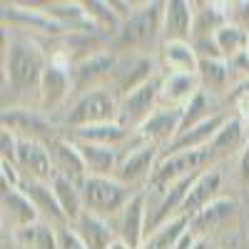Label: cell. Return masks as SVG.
Returning a JSON list of instances; mask_svg holds the SVG:
<instances>
[{
	"mask_svg": "<svg viewBox=\"0 0 249 249\" xmlns=\"http://www.w3.org/2000/svg\"><path fill=\"white\" fill-rule=\"evenodd\" d=\"M50 62V53L25 33H13L3 53V82L5 90L18 97L40 95L45 68Z\"/></svg>",
	"mask_w": 249,
	"mask_h": 249,
	"instance_id": "6da1fadb",
	"label": "cell"
},
{
	"mask_svg": "<svg viewBox=\"0 0 249 249\" xmlns=\"http://www.w3.org/2000/svg\"><path fill=\"white\" fill-rule=\"evenodd\" d=\"M162 18H164V3L152 0V3H140L135 13L120 25V33L112 40L115 53H144L157 55L162 45Z\"/></svg>",
	"mask_w": 249,
	"mask_h": 249,
	"instance_id": "7a4b0ae2",
	"label": "cell"
},
{
	"mask_svg": "<svg viewBox=\"0 0 249 249\" xmlns=\"http://www.w3.org/2000/svg\"><path fill=\"white\" fill-rule=\"evenodd\" d=\"M120 120V97L110 88H95L75 95L62 110V127L77 130L90 124H105Z\"/></svg>",
	"mask_w": 249,
	"mask_h": 249,
	"instance_id": "3957f363",
	"label": "cell"
},
{
	"mask_svg": "<svg viewBox=\"0 0 249 249\" xmlns=\"http://www.w3.org/2000/svg\"><path fill=\"white\" fill-rule=\"evenodd\" d=\"M72 60L65 55V50L50 53V62L45 68L43 82H40V95H37V110L53 117L68 107V102L72 100Z\"/></svg>",
	"mask_w": 249,
	"mask_h": 249,
	"instance_id": "277c9868",
	"label": "cell"
},
{
	"mask_svg": "<svg viewBox=\"0 0 249 249\" xmlns=\"http://www.w3.org/2000/svg\"><path fill=\"white\" fill-rule=\"evenodd\" d=\"M80 192H82V202H85V212L112 219L142 190H135V187L120 182L117 177H88L82 182Z\"/></svg>",
	"mask_w": 249,
	"mask_h": 249,
	"instance_id": "5b68a950",
	"label": "cell"
},
{
	"mask_svg": "<svg viewBox=\"0 0 249 249\" xmlns=\"http://www.w3.org/2000/svg\"><path fill=\"white\" fill-rule=\"evenodd\" d=\"M162 157V150L157 144L144 142L137 132L127 140V144L120 150V167H117V179L135 187V190H144Z\"/></svg>",
	"mask_w": 249,
	"mask_h": 249,
	"instance_id": "8992f818",
	"label": "cell"
},
{
	"mask_svg": "<svg viewBox=\"0 0 249 249\" xmlns=\"http://www.w3.org/2000/svg\"><path fill=\"white\" fill-rule=\"evenodd\" d=\"M160 70V62L157 55H144V53H117V62H115V70L110 77V90L117 97L130 95L132 90L142 88L144 82H150L152 77H157Z\"/></svg>",
	"mask_w": 249,
	"mask_h": 249,
	"instance_id": "52a82bcc",
	"label": "cell"
},
{
	"mask_svg": "<svg viewBox=\"0 0 249 249\" xmlns=\"http://www.w3.org/2000/svg\"><path fill=\"white\" fill-rule=\"evenodd\" d=\"M3 127L15 132L20 140H35L50 144L57 135H62L60 124H55L48 115L30 105H10L3 110Z\"/></svg>",
	"mask_w": 249,
	"mask_h": 249,
	"instance_id": "ba28073f",
	"label": "cell"
},
{
	"mask_svg": "<svg viewBox=\"0 0 249 249\" xmlns=\"http://www.w3.org/2000/svg\"><path fill=\"white\" fill-rule=\"evenodd\" d=\"M160 80H162V72L157 77H152L150 82H144L142 88L132 90L130 95L120 97V120H117L120 124L137 132L142 124L157 112V107H160Z\"/></svg>",
	"mask_w": 249,
	"mask_h": 249,
	"instance_id": "9c48e42d",
	"label": "cell"
},
{
	"mask_svg": "<svg viewBox=\"0 0 249 249\" xmlns=\"http://www.w3.org/2000/svg\"><path fill=\"white\" fill-rule=\"evenodd\" d=\"M115 62H117L115 50H102V53H95V55H88V57L72 62L70 75H72L75 95L95 90V88H107L110 77H112V70H115Z\"/></svg>",
	"mask_w": 249,
	"mask_h": 249,
	"instance_id": "30bf717a",
	"label": "cell"
},
{
	"mask_svg": "<svg viewBox=\"0 0 249 249\" xmlns=\"http://www.w3.org/2000/svg\"><path fill=\"white\" fill-rule=\"evenodd\" d=\"M110 224L117 239L130 244L132 249H142L144 239H147V197H144V190L137 192L130 199V204L110 219Z\"/></svg>",
	"mask_w": 249,
	"mask_h": 249,
	"instance_id": "8fae6325",
	"label": "cell"
},
{
	"mask_svg": "<svg viewBox=\"0 0 249 249\" xmlns=\"http://www.w3.org/2000/svg\"><path fill=\"white\" fill-rule=\"evenodd\" d=\"M15 167L20 170L23 179H37V182H53L55 179L53 157H50V150H48L45 142L20 140L18 142Z\"/></svg>",
	"mask_w": 249,
	"mask_h": 249,
	"instance_id": "7c38bea8",
	"label": "cell"
},
{
	"mask_svg": "<svg viewBox=\"0 0 249 249\" xmlns=\"http://www.w3.org/2000/svg\"><path fill=\"white\" fill-rule=\"evenodd\" d=\"M48 150H50V157H53L55 175L82 187V182L88 179V167H85V162H82V155L77 150V144L62 132L48 144Z\"/></svg>",
	"mask_w": 249,
	"mask_h": 249,
	"instance_id": "4fadbf2b",
	"label": "cell"
},
{
	"mask_svg": "<svg viewBox=\"0 0 249 249\" xmlns=\"http://www.w3.org/2000/svg\"><path fill=\"white\" fill-rule=\"evenodd\" d=\"M222 182H224V172L217 167L204 170L202 175H197V179L192 182L190 192H187V199L182 204L179 217H195L197 212H202L210 202H214L217 197H222Z\"/></svg>",
	"mask_w": 249,
	"mask_h": 249,
	"instance_id": "5bb4252c",
	"label": "cell"
},
{
	"mask_svg": "<svg viewBox=\"0 0 249 249\" xmlns=\"http://www.w3.org/2000/svg\"><path fill=\"white\" fill-rule=\"evenodd\" d=\"M202 90L197 75L187 72H162L160 80V107L184 110Z\"/></svg>",
	"mask_w": 249,
	"mask_h": 249,
	"instance_id": "9a60e30c",
	"label": "cell"
},
{
	"mask_svg": "<svg viewBox=\"0 0 249 249\" xmlns=\"http://www.w3.org/2000/svg\"><path fill=\"white\" fill-rule=\"evenodd\" d=\"M3 23H10L23 30H37L50 37H62L68 33L43 8H30V5H18V3H3Z\"/></svg>",
	"mask_w": 249,
	"mask_h": 249,
	"instance_id": "2e32d148",
	"label": "cell"
},
{
	"mask_svg": "<svg viewBox=\"0 0 249 249\" xmlns=\"http://www.w3.org/2000/svg\"><path fill=\"white\" fill-rule=\"evenodd\" d=\"M239 212H242L239 202H237L234 197H224V195H222V197H217L214 202H210L202 212H197V214L190 219V230H192L197 237L207 239L212 232H217L219 227H224L230 219H234Z\"/></svg>",
	"mask_w": 249,
	"mask_h": 249,
	"instance_id": "e0dca14e",
	"label": "cell"
},
{
	"mask_svg": "<svg viewBox=\"0 0 249 249\" xmlns=\"http://www.w3.org/2000/svg\"><path fill=\"white\" fill-rule=\"evenodd\" d=\"M182 117H184V110L157 107V112L137 130V135H140L144 142L157 144L160 150H164V147H167V144H172V140L179 135V130H182Z\"/></svg>",
	"mask_w": 249,
	"mask_h": 249,
	"instance_id": "ac0fdd59",
	"label": "cell"
},
{
	"mask_svg": "<svg viewBox=\"0 0 249 249\" xmlns=\"http://www.w3.org/2000/svg\"><path fill=\"white\" fill-rule=\"evenodd\" d=\"M192 30H195V3L167 0L162 18V43H167V40L192 43Z\"/></svg>",
	"mask_w": 249,
	"mask_h": 249,
	"instance_id": "d6986e66",
	"label": "cell"
},
{
	"mask_svg": "<svg viewBox=\"0 0 249 249\" xmlns=\"http://www.w3.org/2000/svg\"><path fill=\"white\" fill-rule=\"evenodd\" d=\"M0 202H3V219H5V224L10 222V230L13 232L23 230V227L43 222V219H40V212L35 210V204L25 197L23 190H13V187L3 184Z\"/></svg>",
	"mask_w": 249,
	"mask_h": 249,
	"instance_id": "ffe728a7",
	"label": "cell"
},
{
	"mask_svg": "<svg viewBox=\"0 0 249 249\" xmlns=\"http://www.w3.org/2000/svg\"><path fill=\"white\" fill-rule=\"evenodd\" d=\"M157 62L162 72H187L197 75L199 70V55L192 43H182V40H167L157 50Z\"/></svg>",
	"mask_w": 249,
	"mask_h": 249,
	"instance_id": "44dd1931",
	"label": "cell"
},
{
	"mask_svg": "<svg viewBox=\"0 0 249 249\" xmlns=\"http://www.w3.org/2000/svg\"><path fill=\"white\" fill-rule=\"evenodd\" d=\"M20 190L25 192V197L35 204V210L40 212V219L45 224H53V227H65L68 219L62 214L60 204H57V197L53 192V184L50 182H37V179H23Z\"/></svg>",
	"mask_w": 249,
	"mask_h": 249,
	"instance_id": "7402d4cb",
	"label": "cell"
},
{
	"mask_svg": "<svg viewBox=\"0 0 249 249\" xmlns=\"http://www.w3.org/2000/svg\"><path fill=\"white\" fill-rule=\"evenodd\" d=\"M75 142H90V144H102V147H117L122 150L127 140L135 135L120 122H105V124H90V127H77V130H62Z\"/></svg>",
	"mask_w": 249,
	"mask_h": 249,
	"instance_id": "603a6c76",
	"label": "cell"
},
{
	"mask_svg": "<svg viewBox=\"0 0 249 249\" xmlns=\"http://www.w3.org/2000/svg\"><path fill=\"white\" fill-rule=\"evenodd\" d=\"M247 142H249V127L244 124V120L239 115H230L227 122L222 124V130L217 132V137L212 140L210 150H212L214 160L239 157Z\"/></svg>",
	"mask_w": 249,
	"mask_h": 249,
	"instance_id": "cb8c5ba5",
	"label": "cell"
},
{
	"mask_svg": "<svg viewBox=\"0 0 249 249\" xmlns=\"http://www.w3.org/2000/svg\"><path fill=\"white\" fill-rule=\"evenodd\" d=\"M70 227L75 230V234L82 239V244L88 249H110V244L117 239L110 219L97 217L92 212H82Z\"/></svg>",
	"mask_w": 249,
	"mask_h": 249,
	"instance_id": "d4e9b609",
	"label": "cell"
},
{
	"mask_svg": "<svg viewBox=\"0 0 249 249\" xmlns=\"http://www.w3.org/2000/svg\"><path fill=\"white\" fill-rule=\"evenodd\" d=\"M75 144L88 167V177H115L117 175V167H120L117 147H102V144H90V142H75Z\"/></svg>",
	"mask_w": 249,
	"mask_h": 249,
	"instance_id": "484cf974",
	"label": "cell"
},
{
	"mask_svg": "<svg viewBox=\"0 0 249 249\" xmlns=\"http://www.w3.org/2000/svg\"><path fill=\"white\" fill-rule=\"evenodd\" d=\"M53 184V192L57 197V204H60V210L62 214H65L68 224H72L82 212H85V202H82V192H80V184L65 179V177H57L50 182Z\"/></svg>",
	"mask_w": 249,
	"mask_h": 249,
	"instance_id": "4316f807",
	"label": "cell"
},
{
	"mask_svg": "<svg viewBox=\"0 0 249 249\" xmlns=\"http://www.w3.org/2000/svg\"><path fill=\"white\" fill-rule=\"evenodd\" d=\"M197 77H199L202 90H204V92H210V95H217V92H222V90H227V88L232 85V80H230V68H227V60H219V57L199 60Z\"/></svg>",
	"mask_w": 249,
	"mask_h": 249,
	"instance_id": "83f0119b",
	"label": "cell"
},
{
	"mask_svg": "<svg viewBox=\"0 0 249 249\" xmlns=\"http://www.w3.org/2000/svg\"><path fill=\"white\" fill-rule=\"evenodd\" d=\"M190 230V217H175L170 222H164L162 227L144 239L142 249H175V244L179 242V237Z\"/></svg>",
	"mask_w": 249,
	"mask_h": 249,
	"instance_id": "f1b7e54d",
	"label": "cell"
},
{
	"mask_svg": "<svg viewBox=\"0 0 249 249\" xmlns=\"http://www.w3.org/2000/svg\"><path fill=\"white\" fill-rule=\"evenodd\" d=\"M13 234L25 249H57V227L45 224V222L23 227V230H18Z\"/></svg>",
	"mask_w": 249,
	"mask_h": 249,
	"instance_id": "f546056e",
	"label": "cell"
},
{
	"mask_svg": "<svg viewBox=\"0 0 249 249\" xmlns=\"http://www.w3.org/2000/svg\"><path fill=\"white\" fill-rule=\"evenodd\" d=\"M214 45L219 50V55L224 60H232L234 55L244 53L249 45V33H244L242 28L232 25V23H224L217 33H214Z\"/></svg>",
	"mask_w": 249,
	"mask_h": 249,
	"instance_id": "4dcf8cb0",
	"label": "cell"
},
{
	"mask_svg": "<svg viewBox=\"0 0 249 249\" xmlns=\"http://www.w3.org/2000/svg\"><path fill=\"white\" fill-rule=\"evenodd\" d=\"M222 110H214V95L199 90L197 97L190 102V105L184 107V117H182V130H190L195 124H199L202 120L212 117V115H219ZM179 130V132H182Z\"/></svg>",
	"mask_w": 249,
	"mask_h": 249,
	"instance_id": "1f68e13d",
	"label": "cell"
},
{
	"mask_svg": "<svg viewBox=\"0 0 249 249\" xmlns=\"http://www.w3.org/2000/svg\"><path fill=\"white\" fill-rule=\"evenodd\" d=\"M227 68H230V80L234 88H242L249 82V55L247 50L234 55L232 60H227Z\"/></svg>",
	"mask_w": 249,
	"mask_h": 249,
	"instance_id": "d6a6232c",
	"label": "cell"
},
{
	"mask_svg": "<svg viewBox=\"0 0 249 249\" xmlns=\"http://www.w3.org/2000/svg\"><path fill=\"white\" fill-rule=\"evenodd\" d=\"M227 23H232L249 33V0H239V3H227Z\"/></svg>",
	"mask_w": 249,
	"mask_h": 249,
	"instance_id": "836d02e7",
	"label": "cell"
},
{
	"mask_svg": "<svg viewBox=\"0 0 249 249\" xmlns=\"http://www.w3.org/2000/svg\"><path fill=\"white\" fill-rule=\"evenodd\" d=\"M18 142H20V137L3 127V132H0V160L15 162V157H18Z\"/></svg>",
	"mask_w": 249,
	"mask_h": 249,
	"instance_id": "e575fe53",
	"label": "cell"
},
{
	"mask_svg": "<svg viewBox=\"0 0 249 249\" xmlns=\"http://www.w3.org/2000/svg\"><path fill=\"white\" fill-rule=\"evenodd\" d=\"M57 249H88L70 224L57 227Z\"/></svg>",
	"mask_w": 249,
	"mask_h": 249,
	"instance_id": "d590c367",
	"label": "cell"
},
{
	"mask_svg": "<svg viewBox=\"0 0 249 249\" xmlns=\"http://www.w3.org/2000/svg\"><path fill=\"white\" fill-rule=\"evenodd\" d=\"M237 179L244 190H249V142L244 144L242 155L237 157Z\"/></svg>",
	"mask_w": 249,
	"mask_h": 249,
	"instance_id": "8d00e7d4",
	"label": "cell"
},
{
	"mask_svg": "<svg viewBox=\"0 0 249 249\" xmlns=\"http://www.w3.org/2000/svg\"><path fill=\"white\" fill-rule=\"evenodd\" d=\"M199 239H202V237H197V234H195L192 230H187V232H184V234L179 237V242L175 244V249H195Z\"/></svg>",
	"mask_w": 249,
	"mask_h": 249,
	"instance_id": "74e56055",
	"label": "cell"
},
{
	"mask_svg": "<svg viewBox=\"0 0 249 249\" xmlns=\"http://www.w3.org/2000/svg\"><path fill=\"white\" fill-rule=\"evenodd\" d=\"M242 219H244V227H247V247H249V190H247V204L242 207Z\"/></svg>",
	"mask_w": 249,
	"mask_h": 249,
	"instance_id": "f35d334b",
	"label": "cell"
},
{
	"mask_svg": "<svg viewBox=\"0 0 249 249\" xmlns=\"http://www.w3.org/2000/svg\"><path fill=\"white\" fill-rule=\"evenodd\" d=\"M110 249H132V247H130V244H124L122 239H115V242L110 244Z\"/></svg>",
	"mask_w": 249,
	"mask_h": 249,
	"instance_id": "ab89813d",
	"label": "cell"
},
{
	"mask_svg": "<svg viewBox=\"0 0 249 249\" xmlns=\"http://www.w3.org/2000/svg\"><path fill=\"white\" fill-rule=\"evenodd\" d=\"M247 55H249V45H247Z\"/></svg>",
	"mask_w": 249,
	"mask_h": 249,
	"instance_id": "60d3db41",
	"label": "cell"
}]
</instances>
